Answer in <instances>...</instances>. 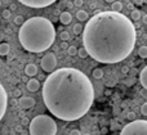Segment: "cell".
Returning <instances> with one entry per match:
<instances>
[{
	"label": "cell",
	"mask_w": 147,
	"mask_h": 135,
	"mask_svg": "<svg viewBox=\"0 0 147 135\" xmlns=\"http://www.w3.org/2000/svg\"><path fill=\"white\" fill-rule=\"evenodd\" d=\"M0 5H1V1H0Z\"/></svg>",
	"instance_id": "ee69618b"
},
{
	"label": "cell",
	"mask_w": 147,
	"mask_h": 135,
	"mask_svg": "<svg viewBox=\"0 0 147 135\" xmlns=\"http://www.w3.org/2000/svg\"><path fill=\"white\" fill-rule=\"evenodd\" d=\"M85 135H90V134H85Z\"/></svg>",
	"instance_id": "7bdbcfd3"
},
{
	"label": "cell",
	"mask_w": 147,
	"mask_h": 135,
	"mask_svg": "<svg viewBox=\"0 0 147 135\" xmlns=\"http://www.w3.org/2000/svg\"><path fill=\"white\" fill-rule=\"evenodd\" d=\"M107 3H114V1H116V0H106Z\"/></svg>",
	"instance_id": "b9f144b4"
},
{
	"label": "cell",
	"mask_w": 147,
	"mask_h": 135,
	"mask_svg": "<svg viewBox=\"0 0 147 135\" xmlns=\"http://www.w3.org/2000/svg\"><path fill=\"white\" fill-rule=\"evenodd\" d=\"M78 55L80 57V58H86V57H88V53H86V50L81 46L80 49H78Z\"/></svg>",
	"instance_id": "603a6c76"
},
{
	"label": "cell",
	"mask_w": 147,
	"mask_h": 135,
	"mask_svg": "<svg viewBox=\"0 0 147 135\" xmlns=\"http://www.w3.org/2000/svg\"><path fill=\"white\" fill-rule=\"evenodd\" d=\"M141 15H142V12H141V10H138V9H133L132 13H130V18H132L134 22H138V21H140Z\"/></svg>",
	"instance_id": "e0dca14e"
},
{
	"label": "cell",
	"mask_w": 147,
	"mask_h": 135,
	"mask_svg": "<svg viewBox=\"0 0 147 135\" xmlns=\"http://www.w3.org/2000/svg\"><path fill=\"white\" fill-rule=\"evenodd\" d=\"M9 50H10L9 44H7V43H1V44H0V55H1V57L8 55V54H9Z\"/></svg>",
	"instance_id": "5bb4252c"
},
{
	"label": "cell",
	"mask_w": 147,
	"mask_h": 135,
	"mask_svg": "<svg viewBox=\"0 0 147 135\" xmlns=\"http://www.w3.org/2000/svg\"><path fill=\"white\" fill-rule=\"evenodd\" d=\"M138 55H140L142 59L147 58V46L146 45H142L140 49H138Z\"/></svg>",
	"instance_id": "ac0fdd59"
},
{
	"label": "cell",
	"mask_w": 147,
	"mask_h": 135,
	"mask_svg": "<svg viewBox=\"0 0 147 135\" xmlns=\"http://www.w3.org/2000/svg\"><path fill=\"white\" fill-rule=\"evenodd\" d=\"M70 135H81V133L78 130V129H74V130L70 131Z\"/></svg>",
	"instance_id": "4dcf8cb0"
},
{
	"label": "cell",
	"mask_w": 147,
	"mask_h": 135,
	"mask_svg": "<svg viewBox=\"0 0 147 135\" xmlns=\"http://www.w3.org/2000/svg\"><path fill=\"white\" fill-rule=\"evenodd\" d=\"M18 40L25 50L30 53H41L54 44L56 28L48 18L31 17L20 26Z\"/></svg>",
	"instance_id": "3957f363"
},
{
	"label": "cell",
	"mask_w": 147,
	"mask_h": 135,
	"mask_svg": "<svg viewBox=\"0 0 147 135\" xmlns=\"http://www.w3.org/2000/svg\"><path fill=\"white\" fill-rule=\"evenodd\" d=\"M7 107H8V94L5 92L4 86L0 84V121L4 117L5 112H7Z\"/></svg>",
	"instance_id": "ba28073f"
},
{
	"label": "cell",
	"mask_w": 147,
	"mask_h": 135,
	"mask_svg": "<svg viewBox=\"0 0 147 135\" xmlns=\"http://www.w3.org/2000/svg\"><path fill=\"white\" fill-rule=\"evenodd\" d=\"M67 53H69V55H76L78 54V48H76L75 45H69V48H67Z\"/></svg>",
	"instance_id": "44dd1931"
},
{
	"label": "cell",
	"mask_w": 147,
	"mask_h": 135,
	"mask_svg": "<svg viewBox=\"0 0 147 135\" xmlns=\"http://www.w3.org/2000/svg\"><path fill=\"white\" fill-rule=\"evenodd\" d=\"M39 89H40V82H39V80L35 79V77H31L27 81V90L34 93V92H38Z\"/></svg>",
	"instance_id": "30bf717a"
},
{
	"label": "cell",
	"mask_w": 147,
	"mask_h": 135,
	"mask_svg": "<svg viewBox=\"0 0 147 135\" xmlns=\"http://www.w3.org/2000/svg\"><path fill=\"white\" fill-rule=\"evenodd\" d=\"M18 1L30 8H45L56 3L57 0H18Z\"/></svg>",
	"instance_id": "52a82bcc"
},
{
	"label": "cell",
	"mask_w": 147,
	"mask_h": 135,
	"mask_svg": "<svg viewBox=\"0 0 147 135\" xmlns=\"http://www.w3.org/2000/svg\"><path fill=\"white\" fill-rule=\"evenodd\" d=\"M84 3H85L84 0H75V1H74V5H75V7H78V8H80Z\"/></svg>",
	"instance_id": "83f0119b"
},
{
	"label": "cell",
	"mask_w": 147,
	"mask_h": 135,
	"mask_svg": "<svg viewBox=\"0 0 147 135\" xmlns=\"http://www.w3.org/2000/svg\"><path fill=\"white\" fill-rule=\"evenodd\" d=\"M129 67H128V66H123L121 67V72H123V74H124V75H128V72H129Z\"/></svg>",
	"instance_id": "f546056e"
},
{
	"label": "cell",
	"mask_w": 147,
	"mask_h": 135,
	"mask_svg": "<svg viewBox=\"0 0 147 135\" xmlns=\"http://www.w3.org/2000/svg\"><path fill=\"white\" fill-rule=\"evenodd\" d=\"M140 81L143 89H147V67H143L140 74Z\"/></svg>",
	"instance_id": "4fadbf2b"
},
{
	"label": "cell",
	"mask_w": 147,
	"mask_h": 135,
	"mask_svg": "<svg viewBox=\"0 0 147 135\" xmlns=\"http://www.w3.org/2000/svg\"><path fill=\"white\" fill-rule=\"evenodd\" d=\"M133 4H134V5H142L143 4V0H133Z\"/></svg>",
	"instance_id": "d6a6232c"
},
{
	"label": "cell",
	"mask_w": 147,
	"mask_h": 135,
	"mask_svg": "<svg viewBox=\"0 0 147 135\" xmlns=\"http://www.w3.org/2000/svg\"><path fill=\"white\" fill-rule=\"evenodd\" d=\"M76 18H78L80 22H84V21H88V13L83 9H79L76 12Z\"/></svg>",
	"instance_id": "9a60e30c"
},
{
	"label": "cell",
	"mask_w": 147,
	"mask_h": 135,
	"mask_svg": "<svg viewBox=\"0 0 147 135\" xmlns=\"http://www.w3.org/2000/svg\"><path fill=\"white\" fill-rule=\"evenodd\" d=\"M67 7H69V8H72L74 4H72V3H69V4H67Z\"/></svg>",
	"instance_id": "ab89813d"
},
{
	"label": "cell",
	"mask_w": 147,
	"mask_h": 135,
	"mask_svg": "<svg viewBox=\"0 0 147 135\" xmlns=\"http://www.w3.org/2000/svg\"><path fill=\"white\" fill-rule=\"evenodd\" d=\"M83 48L99 63H119L133 51L137 40L134 23L123 13L99 12L83 27Z\"/></svg>",
	"instance_id": "6da1fadb"
},
{
	"label": "cell",
	"mask_w": 147,
	"mask_h": 135,
	"mask_svg": "<svg viewBox=\"0 0 147 135\" xmlns=\"http://www.w3.org/2000/svg\"><path fill=\"white\" fill-rule=\"evenodd\" d=\"M59 46H61V49H63V50H67V48H69V44H67V41H62Z\"/></svg>",
	"instance_id": "f1b7e54d"
},
{
	"label": "cell",
	"mask_w": 147,
	"mask_h": 135,
	"mask_svg": "<svg viewBox=\"0 0 147 135\" xmlns=\"http://www.w3.org/2000/svg\"><path fill=\"white\" fill-rule=\"evenodd\" d=\"M28 131L30 135H56L57 124L51 116L39 115L31 120Z\"/></svg>",
	"instance_id": "277c9868"
},
{
	"label": "cell",
	"mask_w": 147,
	"mask_h": 135,
	"mask_svg": "<svg viewBox=\"0 0 147 135\" xmlns=\"http://www.w3.org/2000/svg\"><path fill=\"white\" fill-rule=\"evenodd\" d=\"M141 95H142L143 98H147V89H142V90H141Z\"/></svg>",
	"instance_id": "836d02e7"
},
{
	"label": "cell",
	"mask_w": 147,
	"mask_h": 135,
	"mask_svg": "<svg viewBox=\"0 0 147 135\" xmlns=\"http://www.w3.org/2000/svg\"><path fill=\"white\" fill-rule=\"evenodd\" d=\"M120 135H147V121L137 118L130 121L121 129Z\"/></svg>",
	"instance_id": "5b68a950"
},
{
	"label": "cell",
	"mask_w": 147,
	"mask_h": 135,
	"mask_svg": "<svg viewBox=\"0 0 147 135\" xmlns=\"http://www.w3.org/2000/svg\"><path fill=\"white\" fill-rule=\"evenodd\" d=\"M111 10L112 12H116V13H120L123 10V3H120V1H114V3H111Z\"/></svg>",
	"instance_id": "2e32d148"
},
{
	"label": "cell",
	"mask_w": 147,
	"mask_h": 135,
	"mask_svg": "<svg viewBox=\"0 0 147 135\" xmlns=\"http://www.w3.org/2000/svg\"><path fill=\"white\" fill-rule=\"evenodd\" d=\"M92 75H93L94 79H102V77H103V71H102L101 68H94Z\"/></svg>",
	"instance_id": "ffe728a7"
},
{
	"label": "cell",
	"mask_w": 147,
	"mask_h": 135,
	"mask_svg": "<svg viewBox=\"0 0 147 135\" xmlns=\"http://www.w3.org/2000/svg\"><path fill=\"white\" fill-rule=\"evenodd\" d=\"M41 98L54 117L62 121H76L90 110L94 89L84 72L65 67L54 70L45 79Z\"/></svg>",
	"instance_id": "7a4b0ae2"
},
{
	"label": "cell",
	"mask_w": 147,
	"mask_h": 135,
	"mask_svg": "<svg viewBox=\"0 0 147 135\" xmlns=\"http://www.w3.org/2000/svg\"><path fill=\"white\" fill-rule=\"evenodd\" d=\"M72 21V15L70 12H62L61 14H59V22L62 23V25H70Z\"/></svg>",
	"instance_id": "8fae6325"
},
{
	"label": "cell",
	"mask_w": 147,
	"mask_h": 135,
	"mask_svg": "<svg viewBox=\"0 0 147 135\" xmlns=\"http://www.w3.org/2000/svg\"><path fill=\"white\" fill-rule=\"evenodd\" d=\"M23 22H25V19H23L22 15H17V17L14 18V23H16L17 26H21Z\"/></svg>",
	"instance_id": "cb8c5ba5"
},
{
	"label": "cell",
	"mask_w": 147,
	"mask_h": 135,
	"mask_svg": "<svg viewBox=\"0 0 147 135\" xmlns=\"http://www.w3.org/2000/svg\"><path fill=\"white\" fill-rule=\"evenodd\" d=\"M127 118H128L129 121H134V120H136V113H134V112H129V113L127 115Z\"/></svg>",
	"instance_id": "4316f807"
},
{
	"label": "cell",
	"mask_w": 147,
	"mask_h": 135,
	"mask_svg": "<svg viewBox=\"0 0 147 135\" xmlns=\"http://www.w3.org/2000/svg\"><path fill=\"white\" fill-rule=\"evenodd\" d=\"M141 18H142V22H143V23H146V25H147V14H146V13H142Z\"/></svg>",
	"instance_id": "1f68e13d"
},
{
	"label": "cell",
	"mask_w": 147,
	"mask_h": 135,
	"mask_svg": "<svg viewBox=\"0 0 147 135\" xmlns=\"http://www.w3.org/2000/svg\"><path fill=\"white\" fill-rule=\"evenodd\" d=\"M72 31L75 35H80V33L83 32V25H81V23H75L72 27Z\"/></svg>",
	"instance_id": "d6986e66"
},
{
	"label": "cell",
	"mask_w": 147,
	"mask_h": 135,
	"mask_svg": "<svg viewBox=\"0 0 147 135\" xmlns=\"http://www.w3.org/2000/svg\"><path fill=\"white\" fill-rule=\"evenodd\" d=\"M18 102H20V106L23 110H30V108H32L35 106L36 100L31 97H21Z\"/></svg>",
	"instance_id": "9c48e42d"
},
{
	"label": "cell",
	"mask_w": 147,
	"mask_h": 135,
	"mask_svg": "<svg viewBox=\"0 0 147 135\" xmlns=\"http://www.w3.org/2000/svg\"><path fill=\"white\" fill-rule=\"evenodd\" d=\"M128 8H129L130 10H133L134 9V4H133V3H129V4H128Z\"/></svg>",
	"instance_id": "8d00e7d4"
},
{
	"label": "cell",
	"mask_w": 147,
	"mask_h": 135,
	"mask_svg": "<svg viewBox=\"0 0 147 135\" xmlns=\"http://www.w3.org/2000/svg\"><path fill=\"white\" fill-rule=\"evenodd\" d=\"M16 9H17V5H16V4H10L9 10H16Z\"/></svg>",
	"instance_id": "d590c367"
},
{
	"label": "cell",
	"mask_w": 147,
	"mask_h": 135,
	"mask_svg": "<svg viewBox=\"0 0 147 135\" xmlns=\"http://www.w3.org/2000/svg\"><path fill=\"white\" fill-rule=\"evenodd\" d=\"M141 113L143 116H147V103H143L142 107H141Z\"/></svg>",
	"instance_id": "484cf974"
},
{
	"label": "cell",
	"mask_w": 147,
	"mask_h": 135,
	"mask_svg": "<svg viewBox=\"0 0 147 135\" xmlns=\"http://www.w3.org/2000/svg\"><path fill=\"white\" fill-rule=\"evenodd\" d=\"M14 95H16V97H21V90H16V92H14Z\"/></svg>",
	"instance_id": "74e56055"
},
{
	"label": "cell",
	"mask_w": 147,
	"mask_h": 135,
	"mask_svg": "<svg viewBox=\"0 0 147 135\" xmlns=\"http://www.w3.org/2000/svg\"><path fill=\"white\" fill-rule=\"evenodd\" d=\"M128 74H130L132 76H134V75L137 74V70H134V68H133V70H129V72H128Z\"/></svg>",
	"instance_id": "e575fe53"
},
{
	"label": "cell",
	"mask_w": 147,
	"mask_h": 135,
	"mask_svg": "<svg viewBox=\"0 0 147 135\" xmlns=\"http://www.w3.org/2000/svg\"><path fill=\"white\" fill-rule=\"evenodd\" d=\"M40 66H41V68H43V71L48 72V74L53 72L57 67V58H56V55H54V53H47L45 55L41 58Z\"/></svg>",
	"instance_id": "8992f818"
},
{
	"label": "cell",
	"mask_w": 147,
	"mask_h": 135,
	"mask_svg": "<svg viewBox=\"0 0 147 135\" xmlns=\"http://www.w3.org/2000/svg\"><path fill=\"white\" fill-rule=\"evenodd\" d=\"M107 133V129H102V134H106Z\"/></svg>",
	"instance_id": "60d3db41"
},
{
	"label": "cell",
	"mask_w": 147,
	"mask_h": 135,
	"mask_svg": "<svg viewBox=\"0 0 147 135\" xmlns=\"http://www.w3.org/2000/svg\"><path fill=\"white\" fill-rule=\"evenodd\" d=\"M1 17L4 18V19H8V18L10 17V10L9 9H4L1 13Z\"/></svg>",
	"instance_id": "d4e9b609"
},
{
	"label": "cell",
	"mask_w": 147,
	"mask_h": 135,
	"mask_svg": "<svg viewBox=\"0 0 147 135\" xmlns=\"http://www.w3.org/2000/svg\"><path fill=\"white\" fill-rule=\"evenodd\" d=\"M25 74L27 75V76H30V77H34L35 75H38V67H36L34 63L27 64L26 68H25Z\"/></svg>",
	"instance_id": "7c38bea8"
},
{
	"label": "cell",
	"mask_w": 147,
	"mask_h": 135,
	"mask_svg": "<svg viewBox=\"0 0 147 135\" xmlns=\"http://www.w3.org/2000/svg\"><path fill=\"white\" fill-rule=\"evenodd\" d=\"M70 37H71V36H70V33L67 32V31H62V32L59 33V39H61L62 41H69Z\"/></svg>",
	"instance_id": "7402d4cb"
},
{
	"label": "cell",
	"mask_w": 147,
	"mask_h": 135,
	"mask_svg": "<svg viewBox=\"0 0 147 135\" xmlns=\"http://www.w3.org/2000/svg\"><path fill=\"white\" fill-rule=\"evenodd\" d=\"M97 8V3H92L90 4V9H96Z\"/></svg>",
	"instance_id": "f35d334b"
}]
</instances>
